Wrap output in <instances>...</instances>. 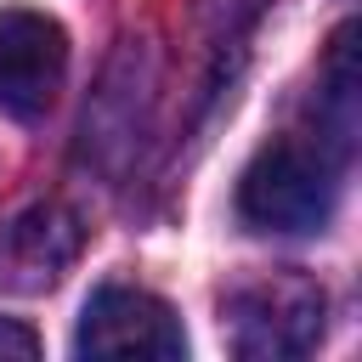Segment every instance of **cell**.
<instances>
[{
  "label": "cell",
  "instance_id": "obj_1",
  "mask_svg": "<svg viewBox=\"0 0 362 362\" xmlns=\"http://www.w3.org/2000/svg\"><path fill=\"white\" fill-rule=\"evenodd\" d=\"M328 317V294L305 272H272L226 294V345L243 362H294L317 351Z\"/></svg>",
  "mask_w": 362,
  "mask_h": 362
},
{
  "label": "cell",
  "instance_id": "obj_2",
  "mask_svg": "<svg viewBox=\"0 0 362 362\" xmlns=\"http://www.w3.org/2000/svg\"><path fill=\"white\" fill-rule=\"evenodd\" d=\"M334 170H339V158L322 141L283 136V141L260 147L255 164L243 170L238 209L260 232H311L334 209Z\"/></svg>",
  "mask_w": 362,
  "mask_h": 362
},
{
  "label": "cell",
  "instance_id": "obj_3",
  "mask_svg": "<svg viewBox=\"0 0 362 362\" xmlns=\"http://www.w3.org/2000/svg\"><path fill=\"white\" fill-rule=\"evenodd\" d=\"M74 351L96 356V362H181L187 334L158 294L107 283V288L90 294L79 334H74Z\"/></svg>",
  "mask_w": 362,
  "mask_h": 362
},
{
  "label": "cell",
  "instance_id": "obj_4",
  "mask_svg": "<svg viewBox=\"0 0 362 362\" xmlns=\"http://www.w3.org/2000/svg\"><path fill=\"white\" fill-rule=\"evenodd\" d=\"M68 74V34L45 11H0V107L11 119L51 113Z\"/></svg>",
  "mask_w": 362,
  "mask_h": 362
},
{
  "label": "cell",
  "instance_id": "obj_5",
  "mask_svg": "<svg viewBox=\"0 0 362 362\" xmlns=\"http://www.w3.org/2000/svg\"><path fill=\"white\" fill-rule=\"evenodd\" d=\"M79 243H85V226L74 209L34 204L0 226V283L17 294H40L79 260Z\"/></svg>",
  "mask_w": 362,
  "mask_h": 362
},
{
  "label": "cell",
  "instance_id": "obj_6",
  "mask_svg": "<svg viewBox=\"0 0 362 362\" xmlns=\"http://www.w3.org/2000/svg\"><path fill=\"white\" fill-rule=\"evenodd\" d=\"M356 28L345 23L339 34H334V51H328V68H322V85H317V102H322V113H328V130L317 136L334 158L351 147V130H356Z\"/></svg>",
  "mask_w": 362,
  "mask_h": 362
},
{
  "label": "cell",
  "instance_id": "obj_7",
  "mask_svg": "<svg viewBox=\"0 0 362 362\" xmlns=\"http://www.w3.org/2000/svg\"><path fill=\"white\" fill-rule=\"evenodd\" d=\"M0 356H40V339L23 328V322H11V317H0Z\"/></svg>",
  "mask_w": 362,
  "mask_h": 362
}]
</instances>
